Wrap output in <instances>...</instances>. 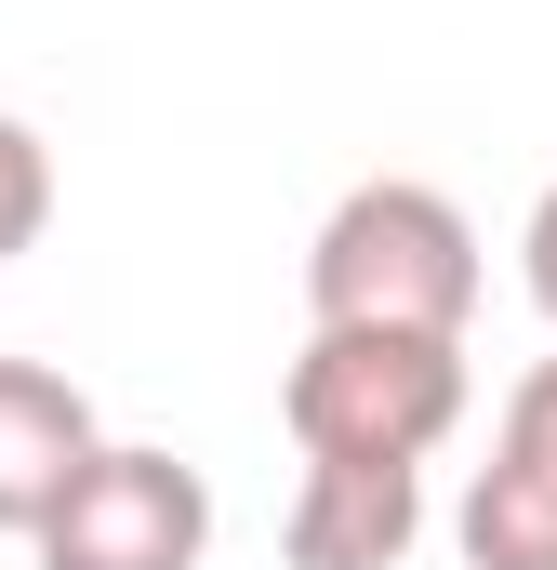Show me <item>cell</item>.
<instances>
[{"label":"cell","mask_w":557,"mask_h":570,"mask_svg":"<svg viewBox=\"0 0 557 570\" xmlns=\"http://www.w3.org/2000/svg\"><path fill=\"white\" fill-rule=\"evenodd\" d=\"M478 279L491 266H478V226H465L451 186L359 173L305 239V332H438V345H465Z\"/></svg>","instance_id":"obj_1"},{"label":"cell","mask_w":557,"mask_h":570,"mask_svg":"<svg viewBox=\"0 0 557 570\" xmlns=\"http://www.w3.org/2000/svg\"><path fill=\"white\" fill-rule=\"evenodd\" d=\"M478 372L438 332H305L278 372V425L305 464H438Z\"/></svg>","instance_id":"obj_2"},{"label":"cell","mask_w":557,"mask_h":570,"mask_svg":"<svg viewBox=\"0 0 557 570\" xmlns=\"http://www.w3.org/2000/svg\"><path fill=\"white\" fill-rule=\"evenodd\" d=\"M27 558L40 570H199L213 558V478H199L186 451L107 438V451L53 491V518L27 531Z\"/></svg>","instance_id":"obj_3"},{"label":"cell","mask_w":557,"mask_h":570,"mask_svg":"<svg viewBox=\"0 0 557 570\" xmlns=\"http://www.w3.org/2000/svg\"><path fill=\"white\" fill-rule=\"evenodd\" d=\"M465 570H557V358H531L491 412V464L451 504Z\"/></svg>","instance_id":"obj_4"},{"label":"cell","mask_w":557,"mask_h":570,"mask_svg":"<svg viewBox=\"0 0 557 570\" xmlns=\"http://www.w3.org/2000/svg\"><path fill=\"white\" fill-rule=\"evenodd\" d=\"M424 544V464H305L278 558L292 570H399Z\"/></svg>","instance_id":"obj_5"},{"label":"cell","mask_w":557,"mask_h":570,"mask_svg":"<svg viewBox=\"0 0 557 570\" xmlns=\"http://www.w3.org/2000/svg\"><path fill=\"white\" fill-rule=\"evenodd\" d=\"M94 451H107V425H94V399H80L53 358H0V531H13V544L53 518V491H67Z\"/></svg>","instance_id":"obj_6"},{"label":"cell","mask_w":557,"mask_h":570,"mask_svg":"<svg viewBox=\"0 0 557 570\" xmlns=\"http://www.w3.org/2000/svg\"><path fill=\"white\" fill-rule=\"evenodd\" d=\"M40 226H53V146L0 107V266H13V253H40Z\"/></svg>","instance_id":"obj_7"},{"label":"cell","mask_w":557,"mask_h":570,"mask_svg":"<svg viewBox=\"0 0 557 570\" xmlns=\"http://www.w3.org/2000/svg\"><path fill=\"white\" fill-rule=\"evenodd\" d=\"M518 279H531V305L557 318V186L531 199V226H518Z\"/></svg>","instance_id":"obj_8"}]
</instances>
